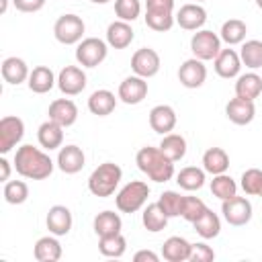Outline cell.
<instances>
[{
  "label": "cell",
  "mask_w": 262,
  "mask_h": 262,
  "mask_svg": "<svg viewBox=\"0 0 262 262\" xmlns=\"http://www.w3.org/2000/svg\"><path fill=\"white\" fill-rule=\"evenodd\" d=\"M55 164L49 158V154H45L39 147H33L29 143L20 145L14 154V170L16 174H20L23 178L29 180H45L51 176Z\"/></svg>",
  "instance_id": "6da1fadb"
},
{
  "label": "cell",
  "mask_w": 262,
  "mask_h": 262,
  "mask_svg": "<svg viewBox=\"0 0 262 262\" xmlns=\"http://www.w3.org/2000/svg\"><path fill=\"white\" fill-rule=\"evenodd\" d=\"M137 168L154 182H168L174 176V162L164 156L160 147L145 145L135 154Z\"/></svg>",
  "instance_id": "7a4b0ae2"
},
{
  "label": "cell",
  "mask_w": 262,
  "mask_h": 262,
  "mask_svg": "<svg viewBox=\"0 0 262 262\" xmlns=\"http://www.w3.org/2000/svg\"><path fill=\"white\" fill-rule=\"evenodd\" d=\"M121 178H123V170H121L119 164H115V162H102L88 176V190L94 196L106 199V196L115 194V190L121 184Z\"/></svg>",
  "instance_id": "3957f363"
},
{
  "label": "cell",
  "mask_w": 262,
  "mask_h": 262,
  "mask_svg": "<svg viewBox=\"0 0 262 262\" xmlns=\"http://www.w3.org/2000/svg\"><path fill=\"white\" fill-rule=\"evenodd\" d=\"M149 196V186L143 180H131L127 182L115 196V205L121 213H135L145 207Z\"/></svg>",
  "instance_id": "277c9868"
},
{
  "label": "cell",
  "mask_w": 262,
  "mask_h": 262,
  "mask_svg": "<svg viewBox=\"0 0 262 262\" xmlns=\"http://www.w3.org/2000/svg\"><path fill=\"white\" fill-rule=\"evenodd\" d=\"M84 31H86V25L82 16L72 14V12L61 14L53 25V37L61 45H78L84 39Z\"/></svg>",
  "instance_id": "5b68a950"
},
{
  "label": "cell",
  "mask_w": 262,
  "mask_h": 262,
  "mask_svg": "<svg viewBox=\"0 0 262 262\" xmlns=\"http://www.w3.org/2000/svg\"><path fill=\"white\" fill-rule=\"evenodd\" d=\"M108 55V43L98 37H86L76 45V61L82 68H96Z\"/></svg>",
  "instance_id": "8992f818"
},
{
  "label": "cell",
  "mask_w": 262,
  "mask_h": 262,
  "mask_svg": "<svg viewBox=\"0 0 262 262\" xmlns=\"http://www.w3.org/2000/svg\"><path fill=\"white\" fill-rule=\"evenodd\" d=\"M190 51H192V57L201 61H211L221 51V37L209 29H199L190 37Z\"/></svg>",
  "instance_id": "52a82bcc"
},
{
  "label": "cell",
  "mask_w": 262,
  "mask_h": 262,
  "mask_svg": "<svg viewBox=\"0 0 262 262\" xmlns=\"http://www.w3.org/2000/svg\"><path fill=\"white\" fill-rule=\"evenodd\" d=\"M221 213H223V219L229 225L242 227V225L250 223V219H252V203L246 196L235 194L231 199L221 201Z\"/></svg>",
  "instance_id": "ba28073f"
},
{
  "label": "cell",
  "mask_w": 262,
  "mask_h": 262,
  "mask_svg": "<svg viewBox=\"0 0 262 262\" xmlns=\"http://www.w3.org/2000/svg\"><path fill=\"white\" fill-rule=\"evenodd\" d=\"M25 135V121L14 115H6L0 119V154L6 156L12 147L20 143Z\"/></svg>",
  "instance_id": "9c48e42d"
},
{
  "label": "cell",
  "mask_w": 262,
  "mask_h": 262,
  "mask_svg": "<svg viewBox=\"0 0 262 262\" xmlns=\"http://www.w3.org/2000/svg\"><path fill=\"white\" fill-rule=\"evenodd\" d=\"M160 66H162V59H160V53L151 47H141L133 53L131 57V70L135 76H141V78H154L158 72H160Z\"/></svg>",
  "instance_id": "30bf717a"
},
{
  "label": "cell",
  "mask_w": 262,
  "mask_h": 262,
  "mask_svg": "<svg viewBox=\"0 0 262 262\" xmlns=\"http://www.w3.org/2000/svg\"><path fill=\"white\" fill-rule=\"evenodd\" d=\"M86 72L80 66H66L59 70L57 74V88L66 94V96H76L86 88Z\"/></svg>",
  "instance_id": "8fae6325"
},
{
  "label": "cell",
  "mask_w": 262,
  "mask_h": 262,
  "mask_svg": "<svg viewBox=\"0 0 262 262\" xmlns=\"http://www.w3.org/2000/svg\"><path fill=\"white\" fill-rule=\"evenodd\" d=\"M207 80V66L205 61L196 59V57H190L186 61H182V66L178 68V82L184 86V88H201Z\"/></svg>",
  "instance_id": "7c38bea8"
},
{
  "label": "cell",
  "mask_w": 262,
  "mask_h": 262,
  "mask_svg": "<svg viewBox=\"0 0 262 262\" xmlns=\"http://www.w3.org/2000/svg\"><path fill=\"white\" fill-rule=\"evenodd\" d=\"M119 100L125 104H139L143 102V98L147 96V80L141 76H127L121 84H119V92H117Z\"/></svg>",
  "instance_id": "4fadbf2b"
},
{
  "label": "cell",
  "mask_w": 262,
  "mask_h": 262,
  "mask_svg": "<svg viewBox=\"0 0 262 262\" xmlns=\"http://www.w3.org/2000/svg\"><path fill=\"white\" fill-rule=\"evenodd\" d=\"M55 164L63 174H78L86 164V156H84L82 147H78L74 143L61 145L59 151H57V162Z\"/></svg>",
  "instance_id": "5bb4252c"
},
{
  "label": "cell",
  "mask_w": 262,
  "mask_h": 262,
  "mask_svg": "<svg viewBox=\"0 0 262 262\" xmlns=\"http://www.w3.org/2000/svg\"><path fill=\"white\" fill-rule=\"evenodd\" d=\"M176 23L184 31H199L207 23V10L199 2H188L176 12Z\"/></svg>",
  "instance_id": "9a60e30c"
},
{
  "label": "cell",
  "mask_w": 262,
  "mask_h": 262,
  "mask_svg": "<svg viewBox=\"0 0 262 262\" xmlns=\"http://www.w3.org/2000/svg\"><path fill=\"white\" fill-rule=\"evenodd\" d=\"M47 115H49L51 121H55L57 125H61L66 129V127H72L78 121V106L72 98H55L49 104Z\"/></svg>",
  "instance_id": "2e32d148"
},
{
  "label": "cell",
  "mask_w": 262,
  "mask_h": 262,
  "mask_svg": "<svg viewBox=\"0 0 262 262\" xmlns=\"http://www.w3.org/2000/svg\"><path fill=\"white\" fill-rule=\"evenodd\" d=\"M242 57L235 49H221L219 55L213 59V68L217 72L219 78H225V80H231V78H237L239 76V70H242Z\"/></svg>",
  "instance_id": "e0dca14e"
},
{
  "label": "cell",
  "mask_w": 262,
  "mask_h": 262,
  "mask_svg": "<svg viewBox=\"0 0 262 262\" xmlns=\"http://www.w3.org/2000/svg\"><path fill=\"white\" fill-rule=\"evenodd\" d=\"M225 117L233 123V125H250L256 117V106L254 100H246V98H231L225 104Z\"/></svg>",
  "instance_id": "ac0fdd59"
},
{
  "label": "cell",
  "mask_w": 262,
  "mask_h": 262,
  "mask_svg": "<svg viewBox=\"0 0 262 262\" xmlns=\"http://www.w3.org/2000/svg\"><path fill=\"white\" fill-rule=\"evenodd\" d=\"M72 211L66 207V205H53L49 211H47V217H45V225L49 229V233L53 235H68L70 229H72Z\"/></svg>",
  "instance_id": "d6986e66"
},
{
  "label": "cell",
  "mask_w": 262,
  "mask_h": 262,
  "mask_svg": "<svg viewBox=\"0 0 262 262\" xmlns=\"http://www.w3.org/2000/svg\"><path fill=\"white\" fill-rule=\"evenodd\" d=\"M176 121H178L176 111L170 104H156L149 111V127L160 135L172 133L176 127Z\"/></svg>",
  "instance_id": "ffe728a7"
},
{
  "label": "cell",
  "mask_w": 262,
  "mask_h": 262,
  "mask_svg": "<svg viewBox=\"0 0 262 262\" xmlns=\"http://www.w3.org/2000/svg\"><path fill=\"white\" fill-rule=\"evenodd\" d=\"M133 39H135V33H133L131 23H127V20L117 18L106 27V43L113 49H125L131 45Z\"/></svg>",
  "instance_id": "44dd1931"
},
{
  "label": "cell",
  "mask_w": 262,
  "mask_h": 262,
  "mask_svg": "<svg viewBox=\"0 0 262 262\" xmlns=\"http://www.w3.org/2000/svg\"><path fill=\"white\" fill-rule=\"evenodd\" d=\"M37 141L43 149L51 151V149H59L61 143H63V127L57 125L55 121L47 119L45 123L39 125L37 129Z\"/></svg>",
  "instance_id": "7402d4cb"
},
{
  "label": "cell",
  "mask_w": 262,
  "mask_h": 262,
  "mask_svg": "<svg viewBox=\"0 0 262 262\" xmlns=\"http://www.w3.org/2000/svg\"><path fill=\"white\" fill-rule=\"evenodd\" d=\"M0 70H2L4 82H6V84H12V86H18V84L27 82V80H29V74H31L27 61L20 59V57H16V55L6 57V59L2 61V68H0Z\"/></svg>",
  "instance_id": "603a6c76"
},
{
  "label": "cell",
  "mask_w": 262,
  "mask_h": 262,
  "mask_svg": "<svg viewBox=\"0 0 262 262\" xmlns=\"http://www.w3.org/2000/svg\"><path fill=\"white\" fill-rule=\"evenodd\" d=\"M63 250H61V244L57 239V235H43L35 242V248H33V256L35 260L39 262H57L61 258Z\"/></svg>",
  "instance_id": "cb8c5ba5"
},
{
  "label": "cell",
  "mask_w": 262,
  "mask_h": 262,
  "mask_svg": "<svg viewBox=\"0 0 262 262\" xmlns=\"http://www.w3.org/2000/svg\"><path fill=\"white\" fill-rule=\"evenodd\" d=\"M27 84H29V90H31V92H35V94H45V92H49V90L57 84V78H55V74H53L51 68H47V66H37V68L31 70Z\"/></svg>",
  "instance_id": "d4e9b609"
},
{
  "label": "cell",
  "mask_w": 262,
  "mask_h": 262,
  "mask_svg": "<svg viewBox=\"0 0 262 262\" xmlns=\"http://www.w3.org/2000/svg\"><path fill=\"white\" fill-rule=\"evenodd\" d=\"M190 248L192 244L188 239L180 235H172L162 246V258L168 262H186L190 258Z\"/></svg>",
  "instance_id": "484cf974"
},
{
  "label": "cell",
  "mask_w": 262,
  "mask_h": 262,
  "mask_svg": "<svg viewBox=\"0 0 262 262\" xmlns=\"http://www.w3.org/2000/svg\"><path fill=\"white\" fill-rule=\"evenodd\" d=\"M262 94V76H258L254 70L239 74L235 82V96L246 100H256Z\"/></svg>",
  "instance_id": "4316f807"
},
{
  "label": "cell",
  "mask_w": 262,
  "mask_h": 262,
  "mask_svg": "<svg viewBox=\"0 0 262 262\" xmlns=\"http://www.w3.org/2000/svg\"><path fill=\"white\" fill-rule=\"evenodd\" d=\"M117 98H119V96H115V94H113L111 90H106V88L94 90V92L90 94V98H88V111H90L92 115H96V117H106V115H111V113L115 111Z\"/></svg>",
  "instance_id": "83f0119b"
},
{
  "label": "cell",
  "mask_w": 262,
  "mask_h": 262,
  "mask_svg": "<svg viewBox=\"0 0 262 262\" xmlns=\"http://www.w3.org/2000/svg\"><path fill=\"white\" fill-rule=\"evenodd\" d=\"M203 168L207 174L217 176L229 170V156L223 147H209L203 154Z\"/></svg>",
  "instance_id": "f1b7e54d"
},
{
  "label": "cell",
  "mask_w": 262,
  "mask_h": 262,
  "mask_svg": "<svg viewBox=\"0 0 262 262\" xmlns=\"http://www.w3.org/2000/svg\"><path fill=\"white\" fill-rule=\"evenodd\" d=\"M92 227H94V233H96L98 237H104V235L121 233L123 221H121L119 213H115V211H100V213L94 217Z\"/></svg>",
  "instance_id": "f546056e"
},
{
  "label": "cell",
  "mask_w": 262,
  "mask_h": 262,
  "mask_svg": "<svg viewBox=\"0 0 262 262\" xmlns=\"http://www.w3.org/2000/svg\"><path fill=\"white\" fill-rule=\"evenodd\" d=\"M205 180H207L205 168H196V166H186V168H182L176 174V184L182 190H188V192L203 188L205 186Z\"/></svg>",
  "instance_id": "4dcf8cb0"
},
{
  "label": "cell",
  "mask_w": 262,
  "mask_h": 262,
  "mask_svg": "<svg viewBox=\"0 0 262 262\" xmlns=\"http://www.w3.org/2000/svg\"><path fill=\"white\" fill-rule=\"evenodd\" d=\"M192 227H194V231H196L203 239H213V237H217V235L221 233V219H219L217 213H213V211L207 207V211L192 223Z\"/></svg>",
  "instance_id": "1f68e13d"
},
{
  "label": "cell",
  "mask_w": 262,
  "mask_h": 262,
  "mask_svg": "<svg viewBox=\"0 0 262 262\" xmlns=\"http://www.w3.org/2000/svg\"><path fill=\"white\" fill-rule=\"evenodd\" d=\"M246 33H248V27L244 20L239 18H229L221 25V31H219V37L223 43H227L229 47L231 45H242L246 41Z\"/></svg>",
  "instance_id": "d6a6232c"
},
{
  "label": "cell",
  "mask_w": 262,
  "mask_h": 262,
  "mask_svg": "<svg viewBox=\"0 0 262 262\" xmlns=\"http://www.w3.org/2000/svg\"><path fill=\"white\" fill-rule=\"evenodd\" d=\"M158 147L172 162H178V160H182L186 156V139L180 133H166V135H162V141H160Z\"/></svg>",
  "instance_id": "836d02e7"
},
{
  "label": "cell",
  "mask_w": 262,
  "mask_h": 262,
  "mask_svg": "<svg viewBox=\"0 0 262 262\" xmlns=\"http://www.w3.org/2000/svg\"><path fill=\"white\" fill-rule=\"evenodd\" d=\"M168 219H170V217L160 209L158 203L147 205V207L143 209V213H141V223H143V227H145L149 233H158V231L166 229Z\"/></svg>",
  "instance_id": "e575fe53"
},
{
  "label": "cell",
  "mask_w": 262,
  "mask_h": 262,
  "mask_svg": "<svg viewBox=\"0 0 262 262\" xmlns=\"http://www.w3.org/2000/svg\"><path fill=\"white\" fill-rule=\"evenodd\" d=\"M239 57H242V63L246 68L260 70L262 68V41L260 39L244 41L239 47Z\"/></svg>",
  "instance_id": "d590c367"
},
{
  "label": "cell",
  "mask_w": 262,
  "mask_h": 262,
  "mask_svg": "<svg viewBox=\"0 0 262 262\" xmlns=\"http://www.w3.org/2000/svg\"><path fill=\"white\" fill-rule=\"evenodd\" d=\"M98 250L106 258H121L127 252V239L123 237V233L98 237Z\"/></svg>",
  "instance_id": "8d00e7d4"
},
{
  "label": "cell",
  "mask_w": 262,
  "mask_h": 262,
  "mask_svg": "<svg viewBox=\"0 0 262 262\" xmlns=\"http://www.w3.org/2000/svg\"><path fill=\"white\" fill-rule=\"evenodd\" d=\"M211 192H213V196H217V199H221V201L231 199V196L237 194V182H235L227 172L217 174V176H213V180H211Z\"/></svg>",
  "instance_id": "74e56055"
},
{
  "label": "cell",
  "mask_w": 262,
  "mask_h": 262,
  "mask_svg": "<svg viewBox=\"0 0 262 262\" xmlns=\"http://www.w3.org/2000/svg\"><path fill=\"white\" fill-rule=\"evenodd\" d=\"M182 203H184V194H180L176 190H164L158 199L160 209L168 217H180L182 215Z\"/></svg>",
  "instance_id": "f35d334b"
},
{
  "label": "cell",
  "mask_w": 262,
  "mask_h": 262,
  "mask_svg": "<svg viewBox=\"0 0 262 262\" xmlns=\"http://www.w3.org/2000/svg\"><path fill=\"white\" fill-rule=\"evenodd\" d=\"M2 194L8 205H23L29 199V186L23 180H8V182H4Z\"/></svg>",
  "instance_id": "ab89813d"
},
{
  "label": "cell",
  "mask_w": 262,
  "mask_h": 262,
  "mask_svg": "<svg viewBox=\"0 0 262 262\" xmlns=\"http://www.w3.org/2000/svg\"><path fill=\"white\" fill-rule=\"evenodd\" d=\"M145 25L151 29V31H158V33H166L174 27L176 23V16L174 12H151V10H145Z\"/></svg>",
  "instance_id": "60d3db41"
},
{
  "label": "cell",
  "mask_w": 262,
  "mask_h": 262,
  "mask_svg": "<svg viewBox=\"0 0 262 262\" xmlns=\"http://www.w3.org/2000/svg\"><path fill=\"white\" fill-rule=\"evenodd\" d=\"M239 186L248 196H258L260 186H262V170L260 168H248L239 178Z\"/></svg>",
  "instance_id": "b9f144b4"
},
{
  "label": "cell",
  "mask_w": 262,
  "mask_h": 262,
  "mask_svg": "<svg viewBox=\"0 0 262 262\" xmlns=\"http://www.w3.org/2000/svg\"><path fill=\"white\" fill-rule=\"evenodd\" d=\"M115 14L119 20L133 23L141 14V2L139 0H115Z\"/></svg>",
  "instance_id": "7bdbcfd3"
},
{
  "label": "cell",
  "mask_w": 262,
  "mask_h": 262,
  "mask_svg": "<svg viewBox=\"0 0 262 262\" xmlns=\"http://www.w3.org/2000/svg\"><path fill=\"white\" fill-rule=\"evenodd\" d=\"M207 211V205L203 199L199 196H184V203H182V219H186L188 223H194L203 213Z\"/></svg>",
  "instance_id": "ee69618b"
},
{
  "label": "cell",
  "mask_w": 262,
  "mask_h": 262,
  "mask_svg": "<svg viewBox=\"0 0 262 262\" xmlns=\"http://www.w3.org/2000/svg\"><path fill=\"white\" fill-rule=\"evenodd\" d=\"M211 260H215V252H213L211 246H207L205 242H196V244H192L188 262H211Z\"/></svg>",
  "instance_id": "f6af8a7d"
},
{
  "label": "cell",
  "mask_w": 262,
  "mask_h": 262,
  "mask_svg": "<svg viewBox=\"0 0 262 262\" xmlns=\"http://www.w3.org/2000/svg\"><path fill=\"white\" fill-rule=\"evenodd\" d=\"M47 0H12L14 8L20 12H39Z\"/></svg>",
  "instance_id": "bcb514c9"
},
{
  "label": "cell",
  "mask_w": 262,
  "mask_h": 262,
  "mask_svg": "<svg viewBox=\"0 0 262 262\" xmlns=\"http://www.w3.org/2000/svg\"><path fill=\"white\" fill-rule=\"evenodd\" d=\"M145 10H151V12H174V0H145Z\"/></svg>",
  "instance_id": "7dc6e473"
},
{
  "label": "cell",
  "mask_w": 262,
  "mask_h": 262,
  "mask_svg": "<svg viewBox=\"0 0 262 262\" xmlns=\"http://www.w3.org/2000/svg\"><path fill=\"white\" fill-rule=\"evenodd\" d=\"M133 260L135 262H158L160 256L156 252H151V250H139V252H135Z\"/></svg>",
  "instance_id": "c3c4849f"
},
{
  "label": "cell",
  "mask_w": 262,
  "mask_h": 262,
  "mask_svg": "<svg viewBox=\"0 0 262 262\" xmlns=\"http://www.w3.org/2000/svg\"><path fill=\"white\" fill-rule=\"evenodd\" d=\"M0 168H2V174H0V180L2 182H8V178H10V162L2 156L0 158Z\"/></svg>",
  "instance_id": "681fc988"
},
{
  "label": "cell",
  "mask_w": 262,
  "mask_h": 262,
  "mask_svg": "<svg viewBox=\"0 0 262 262\" xmlns=\"http://www.w3.org/2000/svg\"><path fill=\"white\" fill-rule=\"evenodd\" d=\"M6 8H8V0H0V12L2 14L6 12Z\"/></svg>",
  "instance_id": "f907efd6"
},
{
  "label": "cell",
  "mask_w": 262,
  "mask_h": 262,
  "mask_svg": "<svg viewBox=\"0 0 262 262\" xmlns=\"http://www.w3.org/2000/svg\"><path fill=\"white\" fill-rule=\"evenodd\" d=\"M90 2H92V4H106L108 0H90Z\"/></svg>",
  "instance_id": "816d5d0a"
},
{
  "label": "cell",
  "mask_w": 262,
  "mask_h": 262,
  "mask_svg": "<svg viewBox=\"0 0 262 262\" xmlns=\"http://www.w3.org/2000/svg\"><path fill=\"white\" fill-rule=\"evenodd\" d=\"M256 6H258V8H262V0H256Z\"/></svg>",
  "instance_id": "f5cc1de1"
},
{
  "label": "cell",
  "mask_w": 262,
  "mask_h": 262,
  "mask_svg": "<svg viewBox=\"0 0 262 262\" xmlns=\"http://www.w3.org/2000/svg\"><path fill=\"white\" fill-rule=\"evenodd\" d=\"M258 196H260V199H262V186H260V192H258Z\"/></svg>",
  "instance_id": "db71d44e"
},
{
  "label": "cell",
  "mask_w": 262,
  "mask_h": 262,
  "mask_svg": "<svg viewBox=\"0 0 262 262\" xmlns=\"http://www.w3.org/2000/svg\"><path fill=\"white\" fill-rule=\"evenodd\" d=\"M194 2H205V0H194Z\"/></svg>",
  "instance_id": "11a10c76"
}]
</instances>
